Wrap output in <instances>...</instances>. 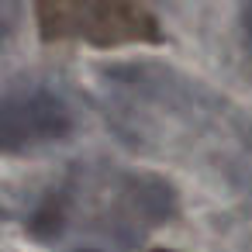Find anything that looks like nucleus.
Masks as SVG:
<instances>
[{"instance_id": "f257e3e1", "label": "nucleus", "mask_w": 252, "mask_h": 252, "mask_svg": "<svg viewBox=\"0 0 252 252\" xmlns=\"http://www.w3.org/2000/svg\"><path fill=\"white\" fill-rule=\"evenodd\" d=\"M35 25L45 42H87L97 49L162 42L159 18L121 0H49L35 7Z\"/></svg>"}, {"instance_id": "f03ea898", "label": "nucleus", "mask_w": 252, "mask_h": 252, "mask_svg": "<svg viewBox=\"0 0 252 252\" xmlns=\"http://www.w3.org/2000/svg\"><path fill=\"white\" fill-rule=\"evenodd\" d=\"M0 128H4L7 152H28L38 145L63 142L73 131V111L59 94H52L38 83L11 87L4 94Z\"/></svg>"}, {"instance_id": "7ed1b4c3", "label": "nucleus", "mask_w": 252, "mask_h": 252, "mask_svg": "<svg viewBox=\"0 0 252 252\" xmlns=\"http://www.w3.org/2000/svg\"><path fill=\"white\" fill-rule=\"evenodd\" d=\"M242 42H245V52H249V63H252V4L242 7Z\"/></svg>"}, {"instance_id": "20e7f679", "label": "nucleus", "mask_w": 252, "mask_h": 252, "mask_svg": "<svg viewBox=\"0 0 252 252\" xmlns=\"http://www.w3.org/2000/svg\"><path fill=\"white\" fill-rule=\"evenodd\" d=\"M152 252H173V249H152Z\"/></svg>"}]
</instances>
